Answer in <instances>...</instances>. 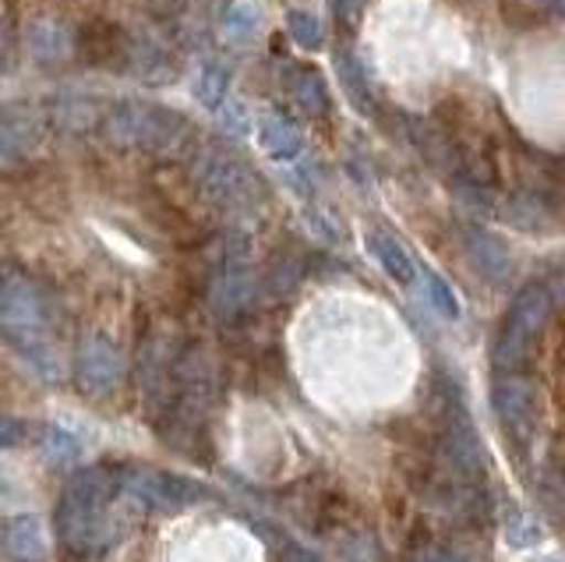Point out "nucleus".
<instances>
[{
  "instance_id": "aec40b11",
  "label": "nucleus",
  "mask_w": 565,
  "mask_h": 562,
  "mask_svg": "<svg viewBox=\"0 0 565 562\" xmlns=\"http://www.w3.org/2000/svg\"><path fill=\"white\" fill-rule=\"evenodd\" d=\"M43 460L50 467H75L82 460V438L75 432H67L61 425H46L40 435Z\"/></svg>"
},
{
  "instance_id": "393cba45",
  "label": "nucleus",
  "mask_w": 565,
  "mask_h": 562,
  "mask_svg": "<svg viewBox=\"0 0 565 562\" xmlns=\"http://www.w3.org/2000/svg\"><path fill=\"white\" fill-rule=\"evenodd\" d=\"M537 491H541V506L547 509V513L565 523V478L562 474L547 467L537 481Z\"/></svg>"
},
{
  "instance_id": "cd10ccee",
  "label": "nucleus",
  "mask_w": 565,
  "mask_h": 562,
  "mask_svg": "<svg viewBox=\"0 0 565 562\" xmlns=\"http://www.w3.org/2000/svg\"><path fill=\"white\" fill-rule=\"evenodd\" d=\"M220 125L230 138H241L252 131V117H247V107L241 99H226L220 107Z\"/></svg>"
},
{
  "instance_id": "423d86ee",
  "label": "nucleus",
  "mask_w": 565,
  "mask_h": 562,
  "mask_svg": "<svg viewBox=\"0 0 565 562\" xmlns=\"http://www.w3.org/2000/svg\"><path fill=\"white\" fill-rule=\"evenodd\" d=\"M46 319H50L46 294L25 273H8L4 290H0V322H4L8 343L18 347L29 340H43Z\"/></svg>"
},
{
  "instance_id": "39448f33",
  "label": "nucleus",
  "mask_w": 565,
  "mask_h": 562,
  "mask_svg": "<svg viewBox=\"0 0 565 562\" xmlns=\"http://www.w3.org/2000/svg\"><path fill=\"white\" fill-rule=\"evenodd\" d=\"M120 488H124V496H131L146 509H156V513H181L188 506L212 499V491L205 485L181 478V474H170V470H152V467L120 474Z\"/></svg>"
},
{
  "instance_id": "9b49d317",
  "label": "nucleus",
  "mask_w": 565,
  "mask_h": 562,
  "mask_svg": "<svg viewBox=\"0 0 565 562\" xmlns=\"http://www.w3.org/2000/svg\"><path fill=\"white\" fill-rule=\"evenodd\" d=\"M43 142V117L35 114L25 103H11L4 107V120H0V149H4V163L14 167L25 156L35 152V146Z\"/></svg>"
},
{
  "instance_id": "4be33fe9",
  "label": "nucleus",
  "mask_w": 565,
  "mask_h": 562,
  "mask_svg": "<svg viewBox=\"0 0 565 562\" xmlns=\"http://www.w3.org/2000/svg\"><path fill=\"white\" fill-rule=\"evenodd\" d=\"M305 269H308V262L305 258H297V255H279L273 262V269L265 273V290H269L273 297H287L300 279H305Z\"/></svg>"
},
{
  "instance_id": "a211bd4d",
  "label": "nucleus",
  "mask_w": 565,
  "mask_h": 562,
  "mask_svg": "<svg viewBox=\"0 0 565 562\" xmlns=\"http://www.w3.org/2000/svg\"><path fill=\"white\" fill-rule=\"evenodd\" d=\"M367 248H371V255L379 258V266L396 279V284H411V279H414V262H411V255L403 252V244L393 234L371 231L367 234Z\"/></svg>"
},
{
  "instance_id": "ddd939ff",
  "label": "nucleus",
  "mask_w": 565,
  "mask_h": 562,
  "mask_svg": "<svg viewBox=\"0 0 565 562\" xmlns=\"http://www.w3.org/2000/svg\"><path fill=\"white\" fill-rule=\"evenodd\" d=\"M4 552L14 562H40L50 552L46 523L35 513H18L4 520Z\"/></svg>"
},
{
  "instance_id": "7ed1b4c3",
  "label": "nucleus",
  "mask_w": 565,
  "mask_h": 562,
  "mask_svg": "<svg viewBox=\"0 0 565 562\" xmlns=\"http://www.w3.org/2000/svg\"><path fill=\"white\" fill-rule=\"evenodd\" d=\"M188 170L202 199L226 205V209H255L269 199V188L258 173L216 146H199L188 152Z\"/></svg>"
},
{
  "instance_id": "f03ea898",
  "label": "nucleus",
  "mask_w": 565,
  "mask_h": 562,
  "mask_svg": "<svg viewBox=\"0 0 565 562\" xmlns=\"http://www.w3.org/2000/svg\"><path fill=\"white\" fill-rule=\"evenodd\" d=\"M103 138L117 149L152 152V156H177L191 152V125L184 114L167 107H149V103H117L103 114Z\"/></svg>"
},
{
  "instance_id": "72a5a7b5",
  "label": "nucleus",
  "mask_w": 565,
  "mask_h": 562,
  "mask_svg": "<svg viewBox=\"0 0 565 562\" xmlns=\"http://www.w3.org/2000/svg\"><path fill=\"white\" fill-rule=\"evenodd\" d=\"M541 562H558V559H541Z\"/></svg>"
},
{
  "instance_id": "4468645a",
  "label": "nucleus",
  "mask_w": 565,
  "mask_h": 562,
  "mask_svg": "<svg viewBox=\"0 0 565 562\" xmlns=\"http://www.w3.org/2000/svg\"><path fill=\"white\" fill-rule=\"evenodd\" d=\"M25 46L32 61L40 64H64L75 54V40H71V29L61 19H35L25 32Z\"/></svg>"
},
{
  "instance_id": "c85d7f7f",
  "label": "nucleus",
  "mask_w": 565,
  "mask_h": 562,
  "mask_svg": "<svg viewBox=\"0 0 565 562\" xmlns=\"http://www.w3.org/2000/svg\"><path fill=\"white\" fill-rule=\"evenodd\" d=\"M509 541L516 544V549H526V544H537L541 541V527H537V520L534 517H516L509 523Z\"/></svg>"
},
{
  "instance_id": "f257e3e1",
  "label": "nucleus",
  "mask_w": 565,
  "mask_h": 562,
  "mask_svg": "<svg viewBox=\"0 0 565 562\" xmlns=\"http://www.w3.org/2000/svg\"><path fill=\"white\" fill-rule=\"evenodd\" d=\"M120 491V474L114 467H82L67 481L57 506V538L67 552L96 555L117 541V527L110 520V502Z\"/></svg>"
},
{
  "instance_id": "a878e982",
  "label": "nucleus",
  "mask_w": 565,
  "mask_h": 562,
  "mask_svg": "<svg viewBox=\"0 0 565 562\" xmlns=\"http://www.w3.org/2000/svg\"><path fill=\"white\" fill-rule=\"evenodd\" d=\"M420 279H424V294H428V301L441 315L456 319V315H459V301H456V294H452V287L446 284V279H441L438 273H431V269H420Z\"/></svg>"
},
{
  "instance_id": "f8f14e48",
  "label": "nucleus",
  "mask_w": 565,
  "mask_h": 562,
  "mask_svg": "<svg viewBox=\"0 0 565 562\" xmlns=\"http://www.w3.org/2000/svg\"><path fill=\"white\" fill-rule=\"evenodd\" d=\"M463 248L470 266L477 269V276L488 279L491 287H502L509 273H512V255L505 244L494 237L491 231H481V226H467L463 231Z\"/></svg>"
},
{
  "instance_id": "c756f323",
  "label": "nucleus",
  "mask_w": 565,
  "mask_h": 562,
  "mask_svg": "<svg viewBox=\"0 0 565 562\" xmlns=\"http://www.w3.org/2000/svg\"><path fill=\"white\" fill-rule=\"evenodd\" d=\"M332 11H335V19H343L347 25L358 22V14L364 11V0H332Z\"/></svg>"
},
{
  "instance_id": "6ab92c4d",
  "label": "nucleus",
  "mask_w": 565,
  "mask_h": 562,
  "mask_svg": "<svg viewBox=\"0 0 565 562\" xmlns=\"http://www.w3.org/2000/svg\"><path fill=\"white\" fill-rule=\"evenodd\" d=\"M191 93H194V99L202 103V107L220 110L223 103L230 99V72L220 61H205L199 72H194Z\"/></svg>"
},
{
  "instance_id": "9d476101",
  "label": "nucleus",
  "mask_w": 565,
  "mask_h": 562,
  "mask_svg": "<svg viewBox=\"0 0 565 562\" xmlns=\"http://www.w3.org/2000/svg\"><path fill=\"white\" fill-rule=\"evenodd\" d=\"M441 456H446L449 470H452L463 485L477 481V478H481V474L488 470L484 443H481V435H477V432L470 428L467 414L449 417L446 435H441Z\"/></svg>"
},
{
  "instance_id": "f3484780",
  "label": "nucleus",
  "mask_w": 565,
  "mask_h": 562,
  "mask_svg": "<svg viewBox=\"0 0 565 562\" xmlns=\"http://www.w3.org/2000/svg\"><path fill=\"white\" fill-rule=\"evenodd\" d=\"M50 125L61 135H82V131H93L96 125H103V117L93 99H57L50 107Z\"/></svg>"
},
{
  "instance_id": "6e6552de",
  "label": "nucleus",
  "mask_w": 565,
  "mask_h": 562,
  "mask_svg": "<svg viewBox=\"0 0 565 562\" xmlns=\"http://www.w3.org/2000/svg\"><path fill=\"white\" fill-rule=\"evenodd\" d=\"M124 354L117 350V343H110L106 337H85L78 343V358H75V379L78 390L93 400H106L117 393V385L124 382Z\"/></svg>"
},
{
  "instance_id": "2f4dec72",
  "label": "nucleus",
  "mask_w": 565,
  "mask_h": 562,
  "mask_svg": "<svg viewBox=\"0 0 565 562\" xmlns=\"http://www.w3.org/2000/svg\"><path fill=\"white\" fill-rule=\"evenodd\" d=\"M18 432H25V425H18L14 417H4V446H18Z\"/></svg>"
},
{
  "instance_id": "b1692460",
  "label": "nucleus",
  "mask_w": 565,
  "mask_h": 562,
  "mask_svg": "<svg viewBox=\"0 0 565 562\" xmlns=\"http://www.w3.org/2000/svg\"><path fill=\"white\" fill-rule=\"evenodd\" d=\"M287 32H290V40L297 46H305V50H318L326 43V29L311 11H290L287 14Z\"/></svg>"
},
{
  "instance_id": "20e7f679",
  "label": "nucleus",
  "mask_w": 565,
  "mask_h": 562,
  "mask_svg": "<svg viewBox=\"0 0 565 562\" xmlns=\"http://www.w3.org/2000/svg\"><path fill=\"white\" fill-rule=\"evenodd\" d=\"M552 308H555V294L547 290L544 284H526L502 319L499 337H494L491 347V358L499 372H520L530 358V347L541 337V329L552 319Z\"/></svg>"
},
{
  "instance_id": "2eb2a0df",
  "label": "nucleus",
  "mask_w": 565,
  "mask_h": 562,
  "mask_svg": "<svg viewBox=\"0 0 565 562\" xmlns=\"http://www.w3.org/2000/svg\"><path fill=\"white\" fill-rule=\"evenodd\" d=\"M502 220L523 234H530V231L541 234L555 223V213H552V205H547V199L541 195V191L526 188V191H516V195L502 205Z\"/></svg>"
},
{
  "instance_id": "473e14b6",
  "label": "nucleus",
  "mask_w": 565,
  "mask_h": 562,
  "mask_svg": "<svg viewBox=\"0 0 565 562\" xmlns=\"http://www.w3.org/2000/svg\"><path fill=\"white\" fill-rule=\"evenodd\" d=\"M537 4H541L544 11H552V14H562V19H565V0H537Z\"/></svg>"
},
{
  "instance_id": "5701e85b",
  "label": "nucleus",
  "mask_w": 565,
  "mask_h": 562,
  "mask_svg": "<svg viewBox=\"0 0 565 562\" xmlns=\"http://www.w3.org/2000/svg\"><path fill=\"white\" fill-rule=\"evenodd\" d=\"M335 67H340V82H343V89L353 96V103H358L361 110H371V107H375V89H371V82H367V75H364V67L358 64V57L340 54Z\"/></svg>"
},
{
  "instance_id": "bb28decb",
  "label": "nucleus",
  "mask_w": 565,
  "mask_h": 562,
  "mask_svg": "<svg viewBox=\"0 0 565 562\" xmlns=\"http://www.w3.org/2000/svg\"><path fill=\"white\" fill-rule=\"evenodd\" d=\"M223 29H226V36L247 40V36H252V32L258 29V11H255L252 4L230 8V11H226V19H223Z\"/></svg>"
},
{
  "instance_id": "dca6fc26",
  "label": "nucleus",
  "mask_w": 565,
  "mask_h": 562,
  "mask_svg": "<svg viewBox=\"0 0 565 562\" xmlns=\"http://www.w3.org/2000/svg\"><path fill=\"white\" fill-rule=\"evenodd\" d=\"M258 142L279 163L297 160L300 149H305V138H300L297 125L290 117H282V114H269V117L258 120Z\"/></svg>"
},
{
  "instance_id": "1a4fd4ad",
  "label": "nucleus",
  "mask_w": 565,
  "mask_h": 562,
  "mask_svg": "<svg viewBox=\"0 0 565 562\" xmlns=\"http://www.w3.org/2000/svg\"><path fill=\"white\" fill-rule=\"evenodd\" d=\"M258 294V276L247 262H223L209 279V308L220 322H234L252 308Z\"/></svg>"
},
{
  "instance_id": "0eeeda50",
  "label": "nucleus",
  "mask_w": 565,
  "mask_h": 562,
  "mask_svg": "<svg viewBox=\"0 0 565 562\" xmlns=\"http://www.w3.org/2000/svg\"><path fill=\"white\" fill-rule=\"evenodd\" d=\"M491 407L516 443H530L537 425V385L520 372H499L491 385Z\"/></svg>"
},
{
  "instance_id": "412c9836",
  "label": "nucleus",
  "mask_w": 565,
  "mask_h": 562,
  "mask_svg": "<svg viewBox=\"0 0 565 562\" xmlns=\"http://www.w3.org/2000/svg\"><path fill=\"white\" fill-rule=\"evenodd\" d=\"M290 96L308 117H326L329 114V89L318 72H297L290 82Z\"/></svg>"
},
{
  "instance_id": "7c9ffc66",
  "label": "nucleus",
  "mask_w": 565,
  "mask_h": 562,
  "mask_svg": "<svg viewBox=\"0 0 565 562\" xmlns=\"http://www.w3.org/2000/svg\"><path fill=\"white\" fill-rule=\"evenodd\" d=\"M417 562H463V559H459L456 552H449V549H428Z\"/></svg>"
},
{
  "instance_id": "f704fd0d",
  "label": "nucleus",
  "mask_w": 565,
  "mask_h": 562,
  "mask_svg": "<svg viewBox=\"0 0 565 562\" xmlns=\"http://www.w3.org/2000/svg\"><path fill=\"white\" fill-rule=\"evenodd\" d=\"M562 216H565V209H562Z\"/></svg>"
}]
</instances>
